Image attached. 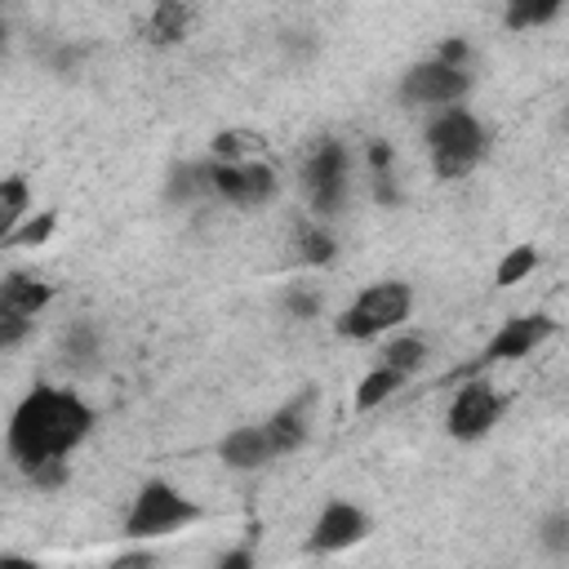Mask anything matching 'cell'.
Wrapping results in <instances>:
<instances>
[{
  "label": "cell",
  "mask_w": 569,
  "mask_h": 569,
  "mask_svg": "<svg viewBox=\"0 0 569 569\" xmlns=\"http://www.w3.org/2000/svg\"><path fill=\"white\" fill-rule=\"evenodd\" d=\"M98 413L67 387H49V382H36L18 409L9 413V458L18 462V471H36L40 462H53V458H67L89 431H93Z\"/></svg>",
  "instance_id": "obj_1"
},
{
  "label": "cell",
  "mask_w": 569,
  "mask_h": 569,
  "mask_svg": "<svg viewBox=\"0 0 569 569\" xmlns=\"http://www.w3.org/2000/svg\"><path fill=\"white\" fill-rule=\"evenodd\" d=\"M489 151V133L485 124L467 111V107H440L431 120H427V156H431V169L436 178H462L471 173Z\"/></svg>",
  "instance_id": "obj_2"
},
{
  "label": "cell",
  "mask_w": 569,
  "mask_h": 569,
  "mask_svg": "<svg viewBox=\"0 0 569 569\" xmlns=\"http://www.w3.org/2000/svg\"><path fill=\"white\" fill-rule=\"evenodd\" d=\"M196 520H200V507H196L182 489H173L169 480H147V485L133 493L129 511H124V538L147 542V538L178 533V529H187V525H196Z\"/></svg>",
  "instance_id": "obj_3"
},
{
  "label": "cell",
  "mask_w": 569,
  "mask_h": 569,
  "mask_svg": "<svg viewBox=\"0 0 569 569\" xmlns=\"http://www.w3.org/2000/svg\"><path fill=\"white\" fill-rule=\"evenodd\" d=\"M413 307V293L405 280H378V284H365L356 293V302L333 320L338 338H351V342H369L387 329H396Z\"/></svg>",
  "instance_id": "obj_4"
},
{
  "label": "cell",
  "mask_w": 569,
  "mask_h": 569,
  "mask_svg": "<svg viewBox=\"0 0 569 569\" xmlns=\"http://www.w3.org/2000/svg\"><path fill=\"white\" fill-rule=\"evenodd\" d=\"M347 173L351 156L338 138H320L302 160V196L316 218H333L347 204Z\"/></svg>",
  "instance_id": "obj_5"
},
{
  "label": "cell",
  "mask_w": 569,
  "mask_h": 569,
  "mask_svg": "<svg viewBox=\"0 0 569 569\" xmlns=\"http://www.w3.org/2000/svg\"><path fill=\"white\" fill-rule=\"evenodd\" d=\"M471 93V71L467 67H453L445 58H427V62H413L405 76H400V102L405 107H453Z\"/></svg>",
  "instance_id": "obj_6"
},
{
  "label": "cell",
  "mask_w": 569,
  "mask_h": 569,
  "mask_svg": "<svg viewBox=\"0 0 569 569\" xmlns=\"http://www.w3.org/2000/svg\"><path fill=\"white\" fill-rule=\"evenodd\" d=\"M498 418H502V396L485 378H471L453 391L449 413H445V431L453 440H480Z\"/></svg>",
  "instance_id": "obj_7"
},
{
  "label": "cell",
  "mask_w": 569,
  "mask_h": 569,
  "mask_svg": "<svg viewBox=\"0 0 569 569\" xmlns=\"http://www.w3.org/2000/svg\"><path fill=\"white\" fill-rule=\"evenodd\" d=\"M213 191H218V200H227V204H236V209H262V204L276 200L280 178H276V169L262 164V160H236V164H222V160H218Z\"/></svg>",
  "instance_id": "obj_8"
},
{
  "label": "cell",
  "mask_w": 569,
  "mask_h": 569,
  "mask_svg": "<svg viewBox=\"0 0 569 569\" xmlns=\"http://www.w3.org/2000/svg\"><path fill=\"white\" fill-rule=\"evenodd\" d=\"M365 538H369V516H365L356 502L333 498V502H325V511L316 516L311 538H307V551H311V556H338V551H347V547H356V542H365Z\"/></svg>",
  "instance_id": "obj_9"
},
{
  "label": "cell",
  "mask_w": 569,
  "mask_h": 569,
  "mask_svg": "<svg viewBox=\"0 0 569 569\" xmlns=\"http://www.w3.org/2000/svg\"><path fill=\"white\" fill-rule=\"evenodd\" d=\"M556 333V320L533 311V316H511L480 351V365H498V360H520V356H533L547 338Z\"/></svg>",
  "instance_id": "obj_10"
},
{
  "label": "cell",
  "mask_w": 569,
  "mask_h": 569,
  "mask_svg": "<svg viewBox=\"0 0 569 569\" xmlns=\"http://www.w3.org/2000/svg\"><path fill=\"white\" fill-rule=\"evenodd\" d=\"M53 302V284L36 271H4L0 280V320H36Z\"/></svg>",
  "instance_id": "obj_11"
},
{
  "label": "cell",
  "mask_w": 569,
  "mask_h": 569,
  "mask_svg": "<svg viewBox=\"0 0 569 569\" xmlns=\"http://www.w3.org/2000/svg\"><path fill=\"white\" fill-rule=\"evenodd\" d=\"M218 458H222L231 471H262V467L276 458V449H271L267 427L253 422V427H231V431L218 440Z\"/></svg>",
  "instance_id": "obj_12"
},
{
  "label": "cell",
  "mask_w": 569,
  "mask_h": 569,
  "mask_svg": "<svg viewBox=\"0 0 569 569\" xmlns=\"http://www.w3.org/2000/svg\"><path fill=\"white\" fill-rule=\"evenodd\" d=\"M213 178H218V160H182L169 169V182H164V200L173 204H196L204 196H218L213 191Z\"/></svg>",
  "instance_id": "obj_13"
},
{
  "label": "cell",
  "mask_w": 569,
  "mask_h": 569,
  "mask_svg": "<svg viewBox=\"0 0 569 569\" xmlns=\"http://www.w3.org/2000/svg\"><path fill=\"white\" fill-rule=\"evenodd\" d=\"M307 409H311V391H302L298 400H289L284 409H276L262 427H267V436H271V449H276V458H284V453H293V449H302V440H307Z\"/></svg>",
  "instance_id": "obj_14"
},
{
  "label": "cell",
  "mask_w": 569,
  "mask_h": 569,
  "mask_svg": "<svg viewBox=\"0 0 569 569\" xmlns=\"http://www.w3.org/2000/svg\"><path fill=\"white\" fill-rule=\"evenodd\" d=\"M142 31L160 49L187 40V31H191V4L187 0H156L151 13H147V22H142Z\"/></svg>",
  "instance_id": "obj_15"
},
{
  "label": "cell",
  "mask_w": 569,
  "mask_h": 569,
  "mask_svg": "<svg viewBox=\"0 0 569 569\" xmlns=\"http://www.w3.org/2000/svg\"><path fill=\"white\" fill-rule=\"evenodd\" d=\"M98 351H102L98 325H93V320H71L67 333H62V360H67L71 369H89Z\"/></svg>",
  "instance_id": "obj_16"
},
{
  "label": "cell",
  "mask_w": 569,
  "mask_h": 569,
  "mask_svg": "<svg viewBox=\"0 0 569 569\" xmlns=\"http://www.w3.org/2000/svg\"><path fill=\"white\" fill-rule=\"evenodd\" d=\"M400 382H405L400 369H391V365H373V369L356 382V409H360V413H365V409H378L382 400H391V391H400Z\"/></svg>",
  "instance_id": "obj_17"
},
{
  "label": "cell",
  "mask_w": 569,
  "mask_h": 569,
  "mask_svg": "<svg viewBox=\"0 0 569 569\" xmlns=\"http://www.w3.org/2000/svg\"><path fill=\"white\" fill-rule=\"evenodd\" d=\"M333 253H338V240L320 218L298 222V258L307 267H325V262H333Z\"/></svg>",
  "instance_id": "obj_18"
},
{
  "label": "cell",
  "mask_w": 569,
  "mask_h": 569,
  "mask_svg": "<svg viewBox=\"0 0 569 569\" xmlns=\"http://www.w3.org/2000/svg\"><path fill=\"white\" fill-rule=\"evenodd\" d=\"M569 0H507L502 9V22L511 31H533V27H547Z\"/></svg>",
  "instance_id": "obj_19"
},
{
  "label": "cell",
  "mask_w": 569,
  "mask_h": 569,
  "mask_svg": "<svg viewBox=\"0 0 569 569\" xmlns=\"http://www.w3.org/2000/svg\"><path fill=\"white\" fill-rule=\"evenodd\" d=\"M258 147H262V133L258 129H222V133H213L209 156L222 160V164H236V160H253Z\"/></svg>",
  "instance_id": "obj_20"
},
{
  "label": "cell",
  "mask_w": 569,
  "mask_h": 569,
  "mask_svg": "<svg viewBox=\"0 0 569 569\" xmlns=\"http://www.w3.org/2000/svg\"><path fill=\"white\" fill-rule=\"evenodd\" d=\"M27 209H31V191H27V182H22L18 173L4 178V182H0V240H4L9 231L22 227Z\"/></svg>",
  "instance_id": "obj_21"
},
{
  "label": "cell",
  "mask_w": 569,
  "mask_h": 569,
  "mask_svg": "<svg viewBox=\"0 0 569 569\" xmlns=\"http://www.w3.org/2000/svg\"><path fill=\"white\" fill-rule=\"evenodd\" d=\"M422 360H427V342L413 338V333H400V338H391V342L378 351V365H391V369H400L405 378H409Z\"/></svg>",
  "instance_id": "obj_22"
},
{
  "label": "cell",
  "mask_w": 569,
  "mask_h": 569,
  "mask_svg": "<svg viewBox=\"0 0 569 569\" xmlns=\"http://www.w3.org/2000/svg\"><path fill=\"white\" fill-rule=\"evenodd\" d=\"M53 227H58V213H53V209H44V213H27L22 227L9 231L0 244H4V249H36V244H44V240L53 236Z\"/></svg>",
  "instance_id": "obj_23"
},
{
  "label": "cell",
  "mask_w": 569,
  "mask_h": 569,
  "mask_svg": "<svg viewBox=\"0 0 569 569\" xmlns=\"http://www.w3.org/2000/svg\"><path fill=\"white\" fill-rule=\"evenodd\" d=\"M533 267H538V249H533V244H516V249H507V258L498 262L493 284H498V289H511V284H520L525 276H533Z\"/></svg>",
  "instance_id": "obj_24"
},
{
  "label": "cell",
  "mask_w": 569,
  "mask_h": 569,
  "mask_svg": "<svg viewBox=\"0 0 569 569\" xmlns=\"http://www.w3.org/2000/svg\"><path fill=\"white\" fill-rule=\"evenodd\" d=\"M284 311L293 320H311V316H320V293L307 289V284H289L284 289Z\"/></svg>",
  "instance_id": "obj_25"
},
{
  "label": "cell",
  "mask_w": 569,
  "mask_h": 569,
  "mask_svg": "<svg viewBox=\"0 0 569 569\" xmlns=\"http://www.w3.org/2000/svg\"><path fill=\"white\" fill-rule=\"evenodd\" d=\"M538 542L547 551H569V511H551L542 525H538Z\"/></svg>",
  "instance_id": "obj_26"
},
{
  "label": "cell",
  "mask_w": 569,
  "mask_h": 569,
  "mask_svg": "<svg viewBox=\"0 0 569 569\" xmlns=\"http://www.w3.org/2000/svg\"><path fill=\"white\" fill-rule=\"evenodd\" d=\"M27 480H31L36 489H58V485L67 480V458H53V462H40L36 471H27Z\"/></svg>",
  "instance_id": "obj_27"
},
{
  "label": "cell",
  "mask_w": 569,
  "mask_h": 569,
  "mask_svg": "<svg viewBox=\"0 0 569 569\" xmlns=\"http://www.w3.org/2000/svg\"><path fill=\"white\" fill-rule=\"evenodd\" d=\"M436 58H445V62H453V67H467V58H471V44H467L462 36H453V40H445V44L436 49Z\"/></svg>",
  "instance_id": "obj_28"
},
{
  "label": "cell",
  "mask_w": 569,
  "mask_h": 569,
  "mask_svg": "<svg viewBox=\"0 0 569 569\" xmlns=\"http://www.w3.org/2000/svg\"><path fill=\"white\" fill-rule=\"evenodd\" d=\"M249 565H253V551L249 547H236V551L218 556V569H249Z\"/></svg>",
  "instance_id": "obj_29"
},
{
  "label": "cell",
  "mask_w": 569,
  "mask_h": 569,
  "mask_svg": "<svg viewBox=\"0 0 569 569\" xmlns=\"http://www.w3.org/2000/svg\"><path fill=\"white\" fill-rule=\"evenodd\" d=\"M116 565H151V551H129V556H116Z\"/></svg>",
  "instance_id": "obj_30"
},
{
  "label": "cell",
  "mask_w": 569,
  "mask_h": 569,
  "mask_svg": "<svg viewBox=\"0 0 569 569\" xmlns=\"http://www.w3.org/2000/svg\"><path fill=\"white\" fill-rule=\"evenodd\" d=\"M565 124H569V111H565Z\"/></svg>",
  "instance_id": "obj_31"
}]
</instances>
